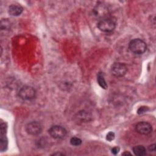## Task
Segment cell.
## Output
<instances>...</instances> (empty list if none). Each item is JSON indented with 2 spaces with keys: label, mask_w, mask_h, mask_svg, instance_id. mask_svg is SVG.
I'll return each instance as SVG.
<instances>
[{
  "label": "cell",
  "mask_w": 156,
  "mask_h": 156,
  "mask_svg": "<svg viewBox=\"0 0 156 156\" xmlns=\"http://www.w3.org/2000/svg\"><path fill=\"white\" fill-rule=\"evenodd\" d=\"M130 50L135 54H142L147 49L146 43L140 38H135L131 40L129 44Z\"/></svg>",
  "instance_id": "cell-1"
},
{
  "label": "cell",
  "mask_w": 156,
  "mask_h": 156,
  "mask_svg": "<svg viewBox=\"0 0 156 156\" xmlns=\"http://www.w3.org/2000/svg\"><path fill=\"white\" fill-rule=\"evenodd\" d=\"M98 29L104 32H111L116 27V21L110 18H103L98 23Z\"/></svg>",
  "instance_id": "cell-2"
},
{
  "label": "cell",
  "mask_w": 156,
  "mask_h": 156,
  "mask_svg": "<svg viewBox=\"0 0 156 156\" xmlns=\"http://www.w3.org/2000/svg\"><path fill=\"white\" fill-rule=\"evenodd\" d=\"M18 94L24 100H31L35 97L36 91L33 87L26 85L20 88Z\"/></svg>",
  "instance_id": "cell-3"
},
{
  "label": "cell",
  "mask_w": 156,
  "mask_h": 156,
  "mask_svg": "<svg viewBox=\"0 0 156 156\" xmlns=\"http://www.w3.org/2000/svg\"><path fill=\"white\" fill-rule=\"evenodd\" d=\"M48 133L55 139H62L66 135V130L61 126H54L48 130Z\"/></svg>",
  "instance_id": "cell-4"
},
{
  "label": "cell",
  "mask_w": 156,
  "mask_h": 156,
  "mask_svg": "<svg viewBox=\"0 0 156 156\" xmlns=\"http://www.w3.org/2000/svg\"><path fill=\"white\" fill-rule=\"evenodd\" d=\"M127 68L125 64L122 63H115L111 66L112 74L117 77L124 76L127 73Z\"/></svg>",
  "instance_id": "cell-5"
},
{
  "label": "cell",
  "mask_w": 156,
  "mask_h": 156,
  "mask_svg": "<svg viewBox=\"0 0 156 156\" xmlns=\"http://www.w3.org/2000/svg\"><path fill=\"white\" fill-rule=\"evenodd\" d=\"M26 130L29 135H37L42 132V126L38 122L32 121L26 125Z\"/></svg>",
  "instance_id": "cell-6"
},
{
  "label": "cell",
  "mask_w": 156,
  "mask_h": 156,
  "mask_svg": "<svg viewBox=\"0 0 156 156\" xmlns=\"http://www.w3.org/2000/svg\"><path fill=\"white\" fill-rule=\"evenodd\" d=\"M93 13L96 17L103 19L108 14V9L105 4L98 3L93 9Z\"/></svg>",
  "instance_id": "cell-7"
},
{
  "label": "cell",
  "mask_w": 156,
  "mask_h": 156,
  "mask_svg": "<svg viewBox=\"0 0 156 156\" xmlns=\"http://www.w3.org/2000/svg\"><path fill=\"white\" fill-rule=\"evenodd\" d=\"M135 130L141 135H148L152 132V127L149 122L141 121L136 124Z\"/></svg>",
  "instance_id": "cell-8"
},
{
  "label": "cell",
  "mask_w": 156,
  "mask_h": 156,
  "mask_svg": "<svg viewBox=\"0 0 156 156\" xmlns=\"http://www.w3.org/2000/svg\"><path fill=\"white\" fill-rule=\"evenodd\" d=\"M23 7L18 4H12L9 6L8 12L9 13L13 16H19L23 12Z\"/></svg>",
  "instance_id": "cell-9"
},
{
  "label": "cell",
  "mask_w": 156,
  "mask_h": 156,
  "mask_svg": "<svg viewBox=\"0 0 156 156\" xmlns=\"http://www.w3.org/2000/svg\"><path fill=\"white\" fill-rule=\"evenodd\" d=\"M75 117L77 121H80L81 122H85L89 121L91 119V116L88 112L85 110H82L80 112H79Z\"/></svg>",
  "instance_id": "cell-10"
},
{
  "label": "cell",
  "mask_w": 156,
  "mask_h": 156,
  "mask_svg": "<svg viewBox=\"0 0 156 156\" xmlns=\"http://www.w3.org/2000/svg\"><path fill=\"white\" fill-rule=\"evenodd\" d=\"M135 155L138 156H143L146 154V149L143 146H135L132 149Z\"/></svg>",
  "instance_id": "cell-11"
},
{
  "label": "cell",
  "mask_w": 156,
  "mask_h": 156,
  "mask_svg": "<svg viewBox=\"0 0 156 156\" xmlns=\"http://www.w3.org/2000/svg\"><path fill=\"white\" fill-rule=\"evenodd\" d=\"M7 138L5 134H1L0 138V149L1 152H4L7 147Z\"/></svg>",
  "instance_id": "cell-12"
},
{
  "label": "cell",
  "mask_w": 156,
  "mask_h": 156,
  "mask_svg": "<svg viewBox=\"0 0 156 156\" xmlns=\"http://www.w3.org/2000/svg\"><path fill=\"white\" fill-rule=\"evenodd\" d=\"M97 80L98 82L99 85V86L102 88L103 89H107L108 87V85L106 83V81L104 77V75L103 74H102L101 73H99L98 74V77H97Z\"/></svg>",
  "instance_id": "cell-13"
},
{
  "label": "cell",
  "mask_w": 156,
  "mask_h": 156,
  "mask_svg": "<svg viewBox=\"0 0 156 156\" xmlns=\"http://www.w3.org/2000/svg\"><path fill=\"white\" fill-rule=\"evenodd\" d=\"M70 143L73 146H79L82 143V140L77 137H72L70 139Z\"/></svg>",
  "instance_id": "cell-14"
},
{
  "label": "cell",
  "mask_w": 156,
  "mask_h": 156,
  "mask_svg": "<svg viewBox=\"0 0 156 156\" xmlns=\"http://www.w3.org/2000/svg\"><path fill=\"white\" fill-rule=\"evenodd\" d=\"M115 136V133H114L113 132H108V133H107V136H106V139H107L108 141H112V140H114Z\"/></svg>",
  "instance_id": "cell-15"
},
{
  "label": "cell",
  "mask_w": 156,
  "mask_h": 156,
  "mask_svg": "<svg viewBox=\"0 0 156 156\" xmlns=\"http://www.w3.org/2000/svg\"><path fill=\"white\" fill-rule=\"evenodd\" d=\"M148 110V108L147 107H141L138 108V114H142V113H144L145 112H146Z\"/></svg>",
  "instance_id": "cell-16"
},
{
  "label": "cell",
  "mask_w": 156,
  "mask_h": 156,
  "mask_svg": "<svg viewBox=\"0 0 156 156\" xmlns=\"http://www.w3.org/2000/svg\"><path fill=\"white\" fill-rule=\"evenodd\" d=\"M119 151V147H114L112 149V153H113L114 155L117 154Z\"/></svg>",
  "instance_id": "cell-17"
},
{
  "label": "cell",
  "mask_w": 156,
  "mask_h": 156,
  "mask_svg": "<svg viewBox=\"0 0 156 156\" xmlns=\"http://www.w3.org/2000/svg\"><path fill=\"white\" fill-rule=\"evenodd\" d=\"M149 151H152V152H154L155 151V144H151L148 147Z\"/></svg>",
  "instance_id": "cell-18"
},
{
  "label": "cell",
  "mask_w": 156,
  "mask_h": 156,
  "mask_svg": "<svg viewBox=\"0 0 156 156\" xmlns=\"http://www.w3.org/2000/svg\"><path fill=\"white\" fill-rule=\"evenodd\" d=\"M122 155H132V154H131V153H130V152H129L126 151V152H124V153H122Z\"/></svg>",
  "instance_id": "cell-19"
},
{
  "label": "cell",
  "mask_w": 156,
  "mask_h": 156,
  "mask_svg": "<svg viewBox=\"0 0 156 156\" xmlns=\"http://www.w3.org/2000/svg\"><path fill=\"white\" fill-rule=\"evenodd\" d=\"M53 155H64L63 154H62V153H60V152H57V153H54L53 154H52Z\"/></svg>",
  "instance_id": "cell-20"
}]
</instances>
